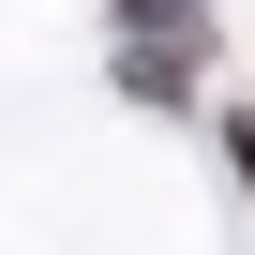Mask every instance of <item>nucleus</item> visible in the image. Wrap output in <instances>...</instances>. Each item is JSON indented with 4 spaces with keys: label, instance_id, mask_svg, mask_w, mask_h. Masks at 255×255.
Wrapping results in <instances>:
<instances>
[{
    "label": "nucleus",
    "instance_id": "f03ea898",
    "mask_svg": "<svg viewBox=\"0 0 255 255\" xmlns=\"http://www.w3.org/2000/svg\"><path fill=\"white\" fill-rule=\"evenodd\" d=\"M225 165H240V195H255V90L225 105Z\"/></svg>",
    "mask_w": 255,
    "mask_h": 255
},
{
    "label": "nucleus",
    "instance_id": "f257e3e1",
    "mask_svg": "<svg viewBox=\"0 0 255 255\" xmlns=\"http://www.w3.org/2000/svg\"><path fill=\"white\" fill-rule=\"evenodd\" d=\"M195 45H210V0H120V90L135 105H195Z\"/></svg>",
    "mask_w": 255,
    "mask_h": 255
}]
</instances>
